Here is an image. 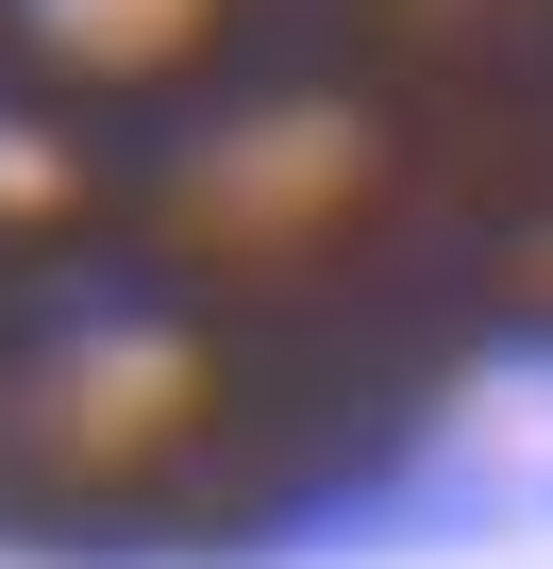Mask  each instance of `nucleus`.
<instances>
[{
	"instance_id": "2",
	"label": "nucleus",
	"mask_w": 553,
	"mask_h": 569,
	"mask_svg": "<svg viewBox=\"0 0 553 569\" xmlns=\"http://www.w3.org/2000/svg\"><path fill=\"white\" fill-rule=\"evenodd\" d=\"M18 18H34V34H68V51H168L201 0H18Z\"/></svg>"
},
{
	"instance_id": "1",
	"label": "nucleus",
	"mask_w": 553,
	"mask_h": 569,
	"mask_svg": "<svg viewBox=\"0 0 553 569\" xmlns=\"http://www.w3.org/2000/svg\"><path fill=\"white\" fill-rule=\"evenodd\" d=\"M185 402H201V336H185V302H168L151 268L85 251V268H34L18 284V319H0V452L118 469Z\"/></svg>"
}]
</instances>
